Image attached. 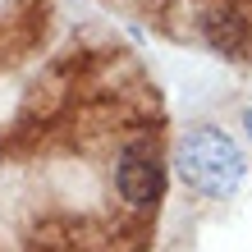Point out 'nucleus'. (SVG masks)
Returning <instances> with one entry per match:
<instances>
[{
  "mask_svg": "<svg viewBox=\"0 0 252 252\" xmlns=\"http://www.w3.org/2000/svg\"><path fill=\"white\" fill-rule=\"evenodd\" d=\"M174 165H179V179L197 192V197H229L239 192L243 174H248V160H243V147L229 138L225 128L216 124H197L179 138V152H174Z\"/></svg>",
  "mask_w": 252,
  "mask_h": 252,
  "instance_id": "obj_1",
  "label": "nucleus"
},
{
  "mask_svg": "<svg viewBox=\"0 0 252 252\" xmlns=\"http://www.w3.org/2000/svg\"><path fill=\"white\" fill-rule=\"evenodd\" d=\"M115 188L128 206H156L165 192V165H160L156 147L128 142L120 152V165H115Z\"/></svg>",
  "mask_w": 252,
  "mask_h": 252,
  "instance_id": "obj_2",
  "label": "nucleus"
},
{
  "mask_svg": "<svg viewBox=\"0 0 252 252\" xmlns=\"http://www.w3.org/2000/svg\"><path fill=\"white\" fill-rule=\"evenodd\" d=\"M202 37L211 41L216 51L234 55V60H239V55L248 51V23H243L234 9H211V14L202 19Z\"/></svg>",
  "mask_w": 252,
  "mask_h": 252,
  "instance_id": "obj_3",
  "label": "nucleus"
},
{
  "mask_svg": "<svg viewBox=\"0 0 252 252\" xmlns=\"http://www.w3.org/2000/svg\"><path fill=\"white\" fill-rule=\"evenodd\" d=\"M243 128H248V142H252V106L243 110Z\"/></svg>",
  "mask_w": 252,
  "mask_h": 252,
  "instance_id": "obj_4",
  "label": "nucleus"
}]
</instances>
